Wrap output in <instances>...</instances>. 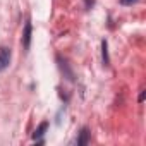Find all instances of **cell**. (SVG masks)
<instances>
[{
  "label": "cell",
  "instance_id": "obj_1",
  "mask_svg": "<svg viewBox=\"0 0 146 146\" xmlns=\"http://www.w3.org/2000/svg\"><path fill=\"white\" fill-rule=\"evenodd\" d=\"M11 57H12V52H11L9 46H0V72L9 67Z\"/></svg>",
  "mask_w": 146,
  "mask_h": 146
},
{
  "label": "cell",
  "instance_id": "obj_2",
  "mask_svg": "<svg viewBox=\"0 0 146 146\" xmlns=\"http://www.w3.org/2000/svg\"><path fill=\"white\" fill-rule=\"evenodd\" d=\"M29 43H31V23H26V26H24V36H23V45H24L26 50L29 48Z\"/></svg>",
  "mask_w": 146,
  "mask_h": 146
},
{
  "label": "cell",
  "instance_id": "obj_3",
  "mask_svg": "<svg viewBox=\"0 0 146 146\" xmlns=\"http://www.w3.org/2000/svg\"><path fill=\"white\" fill-rule=\"evenodd\" d=\"M88 139H90V131L84 127V129L81 131L79 139H78V146H84V144H88Z\"/></svg>",
  "mask_w": 146,
  "mask_h": 146
},
{
  "label": "cell",
  "instance_id": "obj_4",
  "mask_svg": "<svg viewBox=\"0 0 146 146\" xmlns=\"http://www.w3.org/2000/svg\"><path fill=\"white\" fill-rule=\"evenodd\" d=\"M46 129H48V122H41V124H40V127H38V129L35 131V134H33V137L36 139V137H40V136H43Z\"/></svg>",
  "mask_w": 146,
  "mask_h": 146
},
{
  "label": "cell",
  "instance_id": "obj_5",
  "mask_svg": "<svg viewBox=\"0 0 146 146\" xmlns=\"http://www.w3.org/2000/svg\"><path fill=\"white\" fill-rule=\"evenodd\" d=\"M102 50H103V64L108 65V52H107V41H102Z\"/></svg>",
  "mask_w": 146,
  "mask_h": 146
},
{
  "label": "cell",
  "instance_id": "obj_6",
  "mask_svg": "<svg viewBox=\"0 0 146 146\" xmlns=\"http://www.w3.org/2000/svg\"><path fill=\"white\" fill-rule=\"evenodd\" d=\"M137 0H120V4L122 5H132V4H136Z\"/></svg>",
  "mask_w": 146,
  "mask_h": 146
},
{
  "label": "cell",
  "instance_id": "obj_7",
  "mask_svg": "<svg viewBox=\"0 0 146 146\" xmlns=\"http://www.w3.org/2000/svg\"><path fill=\"white\" fill-rule=\"evenodd\" d=\"M86 5H88V7H91V5H93V0H86Z\"/></svg>",
  "mask_w": 146,
  "mask_h": 146
}]
</instances>
